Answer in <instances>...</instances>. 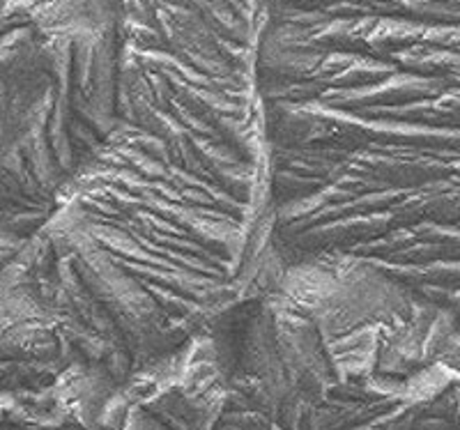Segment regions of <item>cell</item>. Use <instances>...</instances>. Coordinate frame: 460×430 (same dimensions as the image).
<instances>
[{"mask_svg": "<svg viewBox=\"0 0 460 430\" xmlns=\"http://www.w3.org/2000/svg\"><path fill=\"white\" fill-rule=\"evenodd\" d=\"M262 0H118V104L10 268L49 327L155 343L277 268L256 85Z\"/></svg>", "mask_w": 460, "mask_h": 430, "instance_id": "obj_1", "label": "cell"}]
</instances>
